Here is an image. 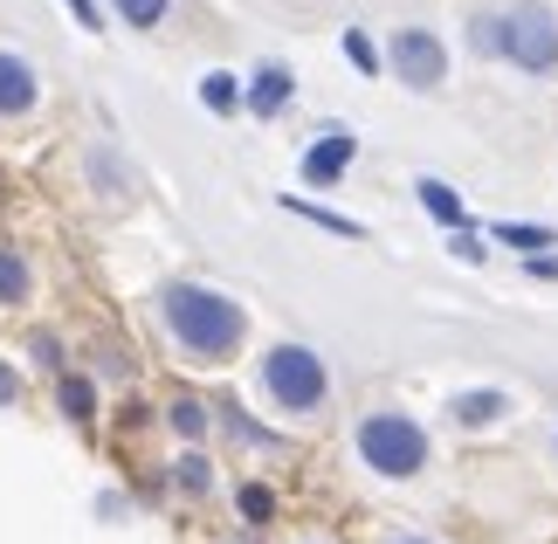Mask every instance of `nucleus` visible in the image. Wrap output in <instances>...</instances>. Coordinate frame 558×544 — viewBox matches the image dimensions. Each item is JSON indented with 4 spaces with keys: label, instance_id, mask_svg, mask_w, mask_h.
Segmentation results:
<instances>
[{
    "label": "nucleus",
    "instance_id": "f257e3e1",
    "mask_svg": "<svg viewBox=\"0 0 558 544\" xmlns=\"http://www.w3.org/2000/svg\"><path fill=\"white\" fill-rule=\"evenodd\" d=\"M159 311H166L173 344L186 359H201V365H228L234 352H242V338H248L242 303H228L221 290H207V282H166Z\"/></svg>",
    "mask_w": 558,
    "mask_h": 544
},
{
    "label": "nucleus",
    "instance_id": "f03ea898",
    "mask_svg": "<svg viewBox=\"0 0 558 544\" xmlns=\"http://www.w3.org/2000/svg\"><path fill=\"white\" fill-rule=\"evenodd\" d=\"M359 455H366V469L386 475V483H407V475L427 469V427L414 413H366L359 421Z\"/></svg>",
    "mask_w": 558,
    "mask_h": 544
},
{
    "label": "nucleus",
    "instance_id": "7ed1b4c3",
    "mask_svg": "<svg viewBox=\"0 0 558 544\" xmlns=\"http://www.w3.org/2000/svg\"><path fill=\"white\" fill-rule=\"evenodd\" d=\"M263 394L283 413H317L331 400V373L311 344H276V352H263Z\"/></svg>",
    "mask_w": 558,
    "mask_h": 544
},
{
    "label": "nucleus",
    "instance_id": "20e7f679",
    "mask_svg": "<svg viewBox=\"0 0 558 544\" xmlns=\"http://www.w3.org/2000/svg\"><path fill=\"white\" fill-rule=\"evenodd\" d=\"M504 62L524 76H551L558 70V14L524 0V8L504 14Z\"/></svg>",
    "mask_w": 558,
    "mask_h": 544
},
{
    "label": "nucleus",
    "instance_id": "39448f33",
    "mask_svg": "<svg viewBox=\"0 0 558 544\" xmlns=\"http://www.w3.org/2000/svg\"><path fill=\"white\" fill-rule=\"evenodd\" d=\"M386 70H393L407 90H441L448 83V49L427 28H400L393 41H386Z\"/></svg>",
    "mask_w": 558,
    "mask_h": 544
},
{
    "label": "nucleus",
    "instance_id": "423d86ee",
    "mask_svg": "<svg viewBox=\"0 0 558 544\" xmlns=\"http://www.w3.org/2000/svg\"><path fill=\"white\" fill-rule=\"evenodd\" d=\"M352 152H359V138L345 132V124H331V132L304 152V180L311 186H338V180H345V166H352Z\"/></svg>",
    "mask_w": 558,
    "mask_h": 544
},
{
    "label": "nucleus",
    "instance_id": "0eeeda50",
    "mask_svg": "<svg viewBox=\"0 0 558 544\" xmlns=\"http://www.w3.org/2000/svg\"><path fill=\"white\" fill-rule=\"evenodd\" d=\"M35 97H41V76L28 70V56L0 49V118H28Z\"/></svg>",
    "mask_w": 558,
    "mask_h": 544
},
{
    "label": "nucleus",
    "instance_id": "6e6552de",
    "mask_svg": "<svg viewBox=\"0 0 558 544\" xmlns=\"http://www.w3.org/2000/svg\"><path fill=\"white\" fill-rule=\"evenodd\" d=\"M290 97H296V76L283 70V62H263V70L248 76V111H255V118L290 111Z\"/></svg>",
    "mask_w": 558,
    "mask_h": 544
},
{
    "label": "nucleus",
    "instance_id": "1a4fd4ad",
    "mask_svg": "<svg viewBox=\"0 0 558 544\" xmlns=\"http://www.w3.org/2000/svg\"><path fill=\"white\" fill-rule=\"evenodd\" d=\"M283 214H296V221H317L325 234H338V242H359V221H345V214H331V207H317V201H283Z\"/></svg>",
    "mask_w": 558,
    "mask_h": 544
},
{
    "label": "nucleus",
    "instance_id": "9d476101",
    "mask_svg": "<svg viewBox=\"0 0 558 544\" xmlns=\"http://www.w3.org/2000/svg\"><path fill=\"white\" fill-rule=\"evenodd\" d=\"M414 193H421V207H427V214H435V221H441V228H462V193H456V186H448V180H421Z\"/></svg>",
    "mask_w": 558,
    "mask_h": 544
},
{
    "label": "nucleus",
    "instance_id": "9b49d317",
    "mask_svg": "<svg viewBox=\"0 0 558 544\" xmlns=\"http://www.w3.org/2000/svg\"><path fill=\"white\" fill-rule=\"evenodd\" d=\"M489 234H497V242H510L518 255H538V249H551V242H558L551 228H531V221H497Z\"/></svg>",
    "mask_w": 558,
    "mask_h": 544
},
{
    "label": "nucleus",
    "instance_id": "f8f14e48",
    "mask_svg": "<svg viewBox=\"0 0 558 544\" xmlns=\"http://www.w3.org/2000/svg\"><path fill=\"white\" fill-rule=\"evenodd\" d=\"M56 400H62V413H70V421H90V413H97V394H90V379H76V373H62Z\"/></svg>",
    "mask_w": 558,
    "mask_h": 544
},
{
    "label": "nucleus",
    "instance_id": "ddd939ff",
    "mask_svg": "<svg viewBox=\"0 0 558 544\" xmlns=\"http://www.w3.org/2000/svg\"><path fill=\"white\" fill-rule=\"evenodd\" d=\"M0 303H28V263L14 249H0Z\"/></svg>",
    "mask_w": 558,
    "mask_h": 544
},
{
    "label": "nucleus",
    "instance_id": "4468645a",
    "mask_svg": "<svg viewBox=\"0 0 558 544\" xmlns=\"http://www.w3.org/2000/svg\"><path fill=\"white\" fill-rule=\"evenodd\" d=\"M497 413H504V394H462L456 400V421L462 427H483V421H497Z\"/></svg>",
    "mask_w": 558,
    "mask_h": 544
},
{
    "label": "nucleus",
    "instance_id": "2eb2a0df",
    "mask_svg": "<svg viewBox=\"0 0 558 544\" xmlns=\"http://www.w3.org/2000/svg\"><path fill=\"white\" fill-rule=\"evenodd\" d=\"M469 49H476V56H504V14H476V21H469Z\"/></svg>",
    "mask_w": 558,
    "mask_h": 544
},
{
    "label": "nucleus",
    "instance_id": "dca6fc26",
    "mask_svg": "<svg viewBox=\"0 0 558 544\" xmlns=\"http://www.w3.org/2000/svg\"><path fill=\"white\" fill-rule=\"evenodd\" d=\"M111 8L132 21V28H159L166 21V8H173V0H111Z\"/></svg>",
    "mask_w": 558,
    "mask_h": 544
},
{
    "label": "nucleus",
    "instance_id": "f3484780",
    "mask_svg": "<svg viewBox=\"0 0 558 544\" xmlns=\"http://www.w3.org/2000/svg\"><path fill=\"white\" fill-rule=\"evenodd\" d=\"M201 104H207V111H234V104H242V90H234V76H207V83H201Z\"/></svg>",
    "mask_w": 558,
    "mask_h": 544
},
{
    "label": "nucleus",
    "instance_id": "a211bd4d",
    "mask_svg": "<svg viewBox=\"0 0 558 544\" xmlns=\"http://www.w3.org/2000/svg\"><path fill=\"white\" fill-rule=\"evenodd\" d=\"M173 475H180V489H186V496H201V489H214V469L201 462V455H180V469H173Z\"/></svg>",
    "mask_w": 558,
    "mask_h": 544
},
{
    "label": "nucleus",
    "instance_id": "6ab92c4d",
    "mask_svg": "<svg viewBox=\"0 0 558 544\" xmlns=\"http://www.w3.org/2000/svg\"><path fill=\"white\" fill-rule=\"evenodd\" d=\"M345 56H352V62H359V70H366V76H373L379 62H386V56L373 49V35H366V28H345Z\"/></svg>",
    "mask_w": 558,
    "mask_h": 544
},
{
    "label": "nucleus",
    "instance_id": "aec40b11",
    "mask_svg": "<svg viewBox=\"0 0 558 544\" xmlns=\"http://www.w3.org/2000/svg\"><path fill=\"white\" fill-rule=\"evenodd\" d=\"M173 427L186 434V442H201V434H207V407L201 400H173Z\"/></svg>",
    "mask_w": 558,
    "mask_h": 544
},
{
    "label": "nucleus",
    "instance_id": "412c9836",
    "mask_svg": "<svg viewBox=\"0 0 558 544\" xmlns=\"http://www.w3.org/2000/svg\"><path fill=\"white\" fill-rule=\"evenodd\" d=\"M242 517H248V524H269V517H276V496H269L263 483H248V489H242Z\"/></svg>",
    "mask_w": 558,
    "mask_h": 544
},
{
    "label": "nucleus",
    "instance_id": "4be33fe9",
    "mask_svg": "<svg viewBox=\"0 0 558 544\" xmlns=\"http://www.w3.org/2000/svg\"><path fill=\"white\" fill-rule=\"evenodd\" d=\"M448 249H456V263H483V242H469L462 228H456V242H448Z\"/></svg>",
    "mask_w": 558,
    "mask_h": 544
},
{
    "label": "nucleus",
    "instance_id": "5701e85b",
    "mask_svg": "<svg viewBox=\"0 0 558 544\" xmlns=\"http://www.w3.org/2000/svg\"><path fill=\"white\" fill-rule=\"evenodd\" d=\"M70 14L83 21V28H104V21H97V0H70Z\"/></svg>",
    "mask_w": 558,
    "mask_h": 544
},
{
    "label": "nucleus",
    "instance_id": "b1692460",
    "mask_svg": "<svg viewBox=\"0 0 558 544\" xmlns=\"http://www.w3.org/2000/svg\"><path fill=\"white\" fill-rule=\"evenodd\" d=\"M14 400H21V379L8 373V365H0V407H14Z\"/></svg>",
    "mask_w": 558,
    "mask_h": 544
},
{
    "label": "nucleus",
    "instance_id": "393cba45",
    "mask_svg": "<svg viewBox=\"0 0 558 544\" xmlns=\"http://www.w3.org/2000/svg\"><path fill=\"white\" fill-rule=\"evenodd\" d=\"M393 544H435V537H393Z\"/></svg>",
    "mask_w": 558,
    "mask_h": 544
}]
</instances>
